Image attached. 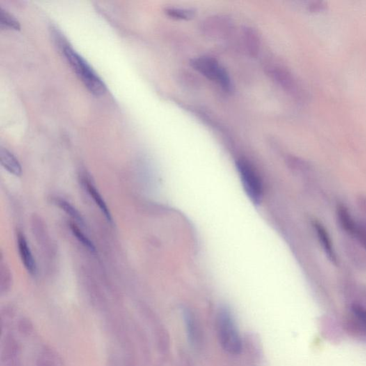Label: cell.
Listing matches in <instances>:
<instances>
[{
	"label": "cell",
	"mask_w": 366,
	"mask_h": 366,
	"mask_svg": "<svg viewBox=\"0 0 366 366\" xmlns=\"http://www.w3.org/2000/svg\"><path fill=\"white\" fill-rule=\"evenodd\" d=\"M243 42L247 51L251 56H256L260 48V40L258 35L252 28L243 29Z\"/></svg>",
	"instance_id": "15"
},
{
	"label": "cell",
	"mask_w": 366,
	"mask_h": 366,
	"mask_svg": "<svg viewBox=\"0 0 366 366\" xmlns=\"http://www.w3.org/2000/svg\"><path fill=\"white\" fill-rule=\"evenodd\" d=\"M183 322L186 327L188 340L193 346H197L200 341V334L196 319L191 310L185 308L182 311Z\"/></svg>",
	"instance_id": "11"
},
{
	"label": "cell",
	"mask_w": 366,
	"mask_h": 366,
	"mask_svg": "<svg viewBox=\"0 0 366 366\" xmlns=\"http://www.w3.org/2000/svg\"><path fill=\"white\" fill-rule=\"evenodd\" d=\"M70 227L71 230H72V234L75 236L77 241H79L87 250H88L90 253H95L96 252L95 246H94L93 243L89 239L88 236H85L84 232H83L75 224L70 223Z\"/></svg>",
	"instance_id": "18"
},
{
	"label": "cell",
	"mask_w": 366,
	"mask_h": 366,
	"mask_svg": "<svg viewBox=\"0 0 366 366\" xmlns=\"http://www.w3.org/2000/svg\"><path fill=\"white\" fill-rule=\"evenodd\" d=\"M337 218L343 230L352 236L356 225V220L353 218L346 206L340 205L337 207Z\"/></svg>",
	"instance_id": "14"
},
{
	"label": "cell",
	"mask_w": 366,
	"mask_h": 366,
	"mask_svg": "<svg viewBox=\"0 0 366 366\" xmlns=\"http://www.w3.org/2000/svg\"><path fill=\"white\" fill-rule=\"evenodd\" d=\"M327 7H328V4L326 2L317 0V1H312L309 3L307 8L310 12H319L326 10Z\"/></svg>",
	"instance_id": "23"
},
{
	"label": "cell",
	"mask_w": 366,
	"mask_h": 366,
	"mask_svg": "<svg viewBox=\"0 0 366 366\" xmlns=\"http://www.w3.org/2000/svg\"><path fill=\"white\" fill-rule=\"evenodd\" d=\"M22 346L19 341L12 334L5 335L2 346L1 363L21 359Z\"/></svg>",
	"instance_id": "8"
},
{
	"label": "cell",
	"mask_w": 366,
	"mask_h": 366,
	"mask_svg": "<svg viewBox=\"0 0 366 366\" xmlns=\"http://www.w3.org/2000/svg\"><path fill=\"white\" fill-rule=\"evenodd\" d=\"M17 245H18L19 255L24 268L32 275H35L37 273V266L34 259L33 253L28 246L25 236L22 232L17 234Z\"/></svg>",
	"instance_id": "9"
},
{
	"label": "cell",
	"mask_w": 366,
	"mask_h": 366,
	"mask_svg": "<svg viewBox=\"0 0 366 366\" xmlns=\"http://www.w3.org/2000/svg\"><path fill=\"white\" fill-rule=\"evenodd\" d=\"M0 27L16 30L20 29L18 21L2 8H0Z\"/></svg>",
	"instance_id": "20"
},
{
	"label": "cell",
	"mask_w": 366,
	"mask_h": 366,
	"mask_svg": "<svg viewBox=\"0 0 366 366\" xmlns=\"http://www.w3.org/2000/svg\"><path fill=\"white\" fill-rule=\"evenodd\" d=\"M270 74L290 95L300 102H305L308 94L303 85L289 70L282 66H275L270 69Z\"/></svg>",
	"instance_id": "4"
},
{
	"label": "cell",
	"mask_w": 366,
	"mask_h": 366,
	"mask_svg": "<svg viewBox=\"0 0 366 366\" xmlns=\"http://www.w3.org/2000/svg\"><path fill=\"white\" fill-rule=\"evenodd\" d=\"M231 21L226 17L215 16L210 17L202 24V30L205 35L213 39L227 37L232 29Z\"/></svg>",
	"instance_id": "6"
},
{
	"label": "cell",
	"mask_w": 366,
	"mask_h": 366,
	"mask_svg": "<svg viewBox=\"0 0 366 366\" xmlns=\"http://www.w3.org/2000/svg\"><path fill=\"white\" fill-rule=\"evenodd\" d=\"M217 333L221 347L230 355H238L243 349V342L237 325L230 309L223 307L216 319Z\"/></svg>",
	"instance_id": "1"
},
{
	"label": "cell",
	"mask_w": 366,
	"mask_h": 366,
	"mask_svg": "<svg viewBox=\"0 0 366 366\" xmlns=\"http://www.w3.org/2000/svg\"><path fill=\"white\" fill-rule=\"evenodd\" d=\"M191 65L207 79L216 81L224 90L227 91L231 90L230 76L216 59L211 57H199L191 60Z\"/></svg>",
	"instance_id": "3"
},
{
	"label": "cell",
	"mask_w": 366,
	"mask_h": 366,
	"mask_svg": "<svg viewBox=\"0 0 366 366\" xmlns=\"http://www.w3.org/2000/svg\"><path fill=\"white\" fill-rule=\"evenodd\" d=\"M0 163L5 170L10 174L19 177L22 175V169L18 160L6 148L0 147Z\"/></svg>",
	"instance_id": "12"
},
{
	"label": "cell",
	"mask_w": 366,
	"mask_h": 366,
	"mask_svg": "<svg viewBox=\"0 0 366 366\" xmlns=\"http://www.w3.org/2000/svg\"><path fill=\"white\" fill-rule=\"evenodd\" d=\"M55 203L58 205L59 207L65 211L68 216H70L72 219L75 220L79 225L84 226L85 223L83 217H82L79 211L72 204L62 198H56Z\"/></svg>",
	"instance_id": "17"
},
{
	"label": "cell",
	"mask_w": 366,
	"mask_h": 366,
	"mask_svg": "<svg viewBox=\"0 0 366 366\" xmlns=\"http://www.w3.org/2000/svg\"><path fill=\"white\" fill-rule=\"evenodd\" d=\"M83 184H84L85 188H86L87 191H88L89 195L93 199L96 205L98 206L99 210H100L101 212H102L103 216H104L106 220H108L110 223H113V218H112L111 213H110L109 209H108V206H107L106 202H104V199L102 198V195H101L99 191L96 189L93 183L90 180V179L85 177V178L83 179Z\"/></svg>",
	"instance_id": "13"
},
{
	"label": "cell",
	"mask_w": 366,
	"mask_h": 366,
	"mask_svg": "<svg viewBox=\"0 0 366 366\" xmlns=\"http://www.w3.org/2000/svg\"><path fill=\"white\" fill-rule=\"evenodd\" d=\"M360 243V246L366 250V223L356 221L354 231L352 236Z\"/></svg>",
	"instance_id": "21"
},
{
	"label": "cell",
	"mask_w": 366,
	"mask_h": 366,
	"mask_svg": "<svg viewBox=\"0 0 366 366\" xmlns=\"http://www.w3.org/2000/svg\"><path fill=\"white\" fill-rule=\"evenodd\" d=\"M63 51L69 64L89 91L95 95H103L106 91V85L84 59L67 44L63 46Z\"/></svg>",
	"instance_id": "2"
},
{
	"label": "cell",
	"mask_w": 366,
	"mask_h": 366,
	"mask_svg": "<svg viewBox=\"0 0 366 366\" xmlns=\"http://www.w3.org/2000/svg\"><path fill=\"white\" fill-rule=\"evenodd\" d=\"M237 168L248 197L254 203H260L263 196V186L256 171L248 162L244 160L237 162Z\"/></svg>",
	"instance_id": "5"
},
{
	"label": "cell",
	"mask_w": 366,
	"mask_h": 366,
	"mask_svg": "<svg viewBox=\"0 0 366 366\" xmlns=\"http://www.w3.org/2000/svg\"><path fill=\"white\" fill-rule=\"evenodd\" d=\"M17 330L19 333L24 335V336H30L33 333L34 328L33 323L31 320L26 317H22L19 319L17 324Z\"/></svg>",
	"instance_id": "22"
},
{
	"label": "cell",
	"mask_w": 366,
	"mask_h": 366,
	"mask_svg": "<svg viewBox=\"0 0 366 366\" xmlns=\"http://www.w3.org/2000/svg\"><path fill=\"white\" fill-rule=\"evenodd\" d=\"M36 366H65L63 358L56 350L51 346H44L37 356Z\"/></svg>",
	"instance_id": "10"
},
{
	"label": "cell",
	"mask_w": 366,
	"mask_h": 366,
	"mask_svg": "<svg viewBox=\"0 0 366 366\" xmlns=\"http://www.w3.org/2000/svg\"><path fill=\"white\" fill-rule=\"evenodd\" d=\"M351 319L359 330L366 335V308L359 304H353L351 308Z\"/></svg>",
	"instance_id": "16"
},
{
	"label": "cell",
	"mask_w": 366,
	"mask_h": 366,
	"mask_svg": "<svg viewBox=\"0 0 366 366\" xmlns=\"http://www.w3.org/2000/svg\"><path fill=\"white\" fill-rule=\"evenodd\" d=\"M312 227L314 230L316 231V236H317L318 240H319L320 244L322 246L323 251L326 254L328 260L334 265L337 264V258L336 253H335V249L331 239H330V234L327 231L326 227L322 223H320L317 220H314L312 222Z\"/></svg>",
	"instance_id": "7"
},
{
	"label": "cell",
	"mask_w": 366,
	"mask_h": 366,
	"mask_svg": "<svg viewBox=\"0 0 366 366\" xmlns=\"http://www.w3.org/2000/svg\"><path fill=\"white\" fill-rule=\"evenodd\" d=\"M165 13L172 18L183 20H188L193 18L195 16V11L191 9L167 8Z\"/></svg>",
	"instance_id": "19"
}]
</instances>
